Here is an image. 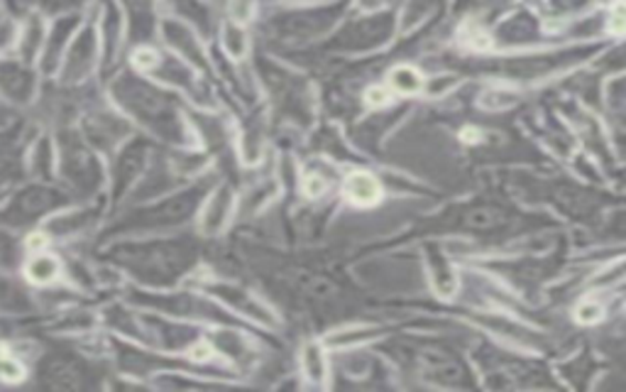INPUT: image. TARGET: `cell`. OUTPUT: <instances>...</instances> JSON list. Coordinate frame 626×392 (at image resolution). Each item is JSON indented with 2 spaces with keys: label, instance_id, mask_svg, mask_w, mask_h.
I'll list each match as a JSON object with an SVG mask.
<instances>
[{
  "label": "cell",
  "instance_id": "obj_1",
  "mask_svg": "<svg viewBox=\"0 0 626 392\" xmlns=\"http://www.w3.org/2000/svg\"><path fill=\"white\" fill-rule=\"evenodd\" d=\"M345 196L347 202H353L355 206H375L382 199V187L373 175L355 172V175H351L345 182Z\"/></svg>",
  "mask_w": 626,
  "mask_h": 392
},
{
  "label": "cell",
  "instance_id": "obj_2",
  "mask_svg": "<svg viewBox=\"0 0 626 392\" xmlns=\"http://www.w3.org/2000/svg\"><path fill=\"white\" fill-rule=\"evenodd\" d=\"M60 272V262L50 256H38L28 265V275L34 282H50Z\"/></svg>",
  "mask_w": 626,
  "mask_h": 392
},
{
  "label": "cell",
  "instance_id": "obj_3",
  "mask_svg": "<svg viewBox=\"0 0 626 392\" xmlns=\"http://www.w3.org/2000/svg\"><path fill=\"white\" fill-rule=\"evenodd\" d=\"M575 319L583 321V324H595L602 319V307L597 302H583L575 311Z\"/></svg>",
  "mask_w": 626,
  "mask_h": 392
},
{
  "label": "cell",
  "instance_id": "obj_4",
  "mask_svg": "<svg viewBox=\"0 0 626 392\" xmlns=\"http://www.w3.org/2000/svg\"><path fill=\"white\" fill-rule=\"evenodd\" d=\"M304 189L309 196H321L323 192H326V182H323L319 175H311L304 184Z\"/></svg>",
  "mask_w": 626,
  "mask_h": 392
},
{
  "label": "cell",
  "instance_id": "obj_5",
  "mask_svg": "<svg viewBox=\"0 0 626 392\" xmlns=\"http://www.w3.org/2000/svg\"><path fill=\"white\" fill-rule=\"evenodd\" d=\"M480 137H482V133L474 131V128L462 131V141H466V143H480Z\"/></svg>",
  "mask_w": 626,
  "mask_h": 392
}]
</instances>
